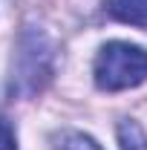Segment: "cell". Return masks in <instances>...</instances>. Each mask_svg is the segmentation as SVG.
I'll use <instances>...</instances> for the list:
<instances>
[{
    "label": "cell",
    "instance_id": "obj_1",
    "mask_svg": "<svg viewBox=\"0 0 147 150\" xmlns=\"http://www.w3.org/2000/svg\"><path fill=\"white\" fill-rule=\"evenodd\" d=\"M92 75H95L98 90H107V93L139 87L147 78V52L136 43H127V40L104 43L101 52L95 55Z\"/></svg>",
    "mask_w": 147,
    "mask_h": 150
},
{
    "label": "cell",
    "instance_id": "obj_2",
    "mask_svg": "<svg viewBox=\"0 0 147 150\" xmlns=\"http://www.w3.org/2000/svg\"><path fill=\"white\" fill-rule=\"evenodd\" d=\"M107 15L130 26H147V0H104Z\"/></svg>",
    "mask_w": 147,
    "mask_h": 150
},
{
    "label": "cell",
    "instance_id": "obj_3",
    "mask_svg": "<svg viewBox=\"0 0 147 150\" xmlns=\"http://www.w3.org/2000/svg\"><path fill=\"white\" fill-rule=\"evenodd\" d=\"M118 144H121V150H147V136L139 127V121L124 118L118 124Z\"/></svg>",
    "mask_w": 147,
    "mask_h": 150
},
{
    "label": "cell",
    "instance_id": "obj_4",
    "mask_svg": "<svg viewBox=\"0 0 147 150\" xmlns=\"http://www.w3.org/2000/svg\"><path fill=\"white\" fill-rule=\"evenodd\" d=\"M55 150H101L98 142L84 136L78 130H64L61 136H55Z\"/></svg>",
    "mask_w": 147,
    "mask_h": 150
},
{
    "label": "cell",
    "instance_id": "obj_5",
    "mask_svg": "<svg viewBox=\"0 0 147 150\" xmlns=\"http://www.w3.org/2000/svg\"><path fill=\"white\" fill-rule=\"evenodd\" d=\"M0 150H18V142H15V130L0 118Z\"/></svg>",
    "mask_w": 147,
    "mask_h": 150
}]
</instances>
